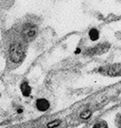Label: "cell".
<instances>
[{
    "label": "cell",
    "mask_w": 121,
    "mask_h": 128,
    "mask_svg": "<svg viewBox=\"0 0 121 128\" xmlns=\"http://www.w3.org/2000/svg\"><path fill=\"white\" fill-rule=\"evenodd\" d=\"M25 56V49L20 42H15L11 45L9 49V57L13 63H19Z\"/></svg>",
    "instance_id": "cell-1"
},
{
    "label": "cell",
    "mask_w": 121,
    "mask_h": 128,
    "mask_svg": "<svg viewBox=\"0 0 121 128\" xmlns=\"http://www.w3.org/2000/svg\"><path fill=\"white\" fill-rule=\"evenodd\" d=\"M37 26L32 25V24H26L23 28L22 31V36L25 40H32L37 36Z\"/></svg>",
    "instance_id": "cell-2"
},
{
    "label": "cell",
    "mask_w": 121,
    "mask_h": 128,
    "mask_svg": "<svg viewBox=\"0 0 121 128\" xmlns=\"http://www.w3.org/2000/svg\"><path fill=\"white\" fill-rule=\"evenodd\" d=\"M36 107H37V110L41 112H46L50 108V103L45 98H39L36 102Z\"/></svg>",
    "instance_id": "cell-3"
},
{
    "label": "cell",
    "mask_w": 121,
    "mask_h": 128,
    "mask_svg": "<svg viewBox=\"0 0 121 128\" xmlns=\"http://www.w3.org/2000/svg\"><path fill=\"white\" fill-rule=\"evenodd\" d=\"M107 74L110 76H121V64L111 65L107 70Z\"/></svg>",
    "instance_id": "cell-4"
},
{
    "label": "cell",
    "mask_w": 121,
    "mask_h": 128,
    "mask_svg": "<svg viewBox=\"0 0 121 128\" xmlns=\"http://www.w3.org/2000/svg\"><path fill=\"white\" fill-rule=\"evenodd\" d=\"M20 88H21V92H22V94H23V96H25V97L30 96L31 92H32V89H31V87L29 86V84L27 82H23V84H22L21 86H20Z\"/></svg>",
    "instance_id": "cell-5"
},
{
    "label": "cell",
    "mask_w": 121,
    "mask_h": 128,
    "mask_svg": "<svg viewBox=\"0 0 121 128\" xmlns=\"http://www.w3.org/2000/svg\"><path fill=\"white\" fill-rule=\"evenodd\" d=\"M89 36L90 40H93V42H95L99 39V32L95 28L90 29V31L89 32Z\"/></svg>",
    "instance_id": "cell-6"
},
{
    "label": "cell",
    "mask_w": 121,
    "mask_h": 128,
    "mask_svg": "<svg viewBox=\"0 0 121 128\" xmlns=\"http://www.w3.org/2000/svg\"><path fill=\"white\" fill-rule=\"evenodd\" d=\"M92 128H109V126L105 121L100 120V121H98L97 122H95Z\"/></svg>",
    "instance_id": "cell-7"
},
{
    "label": "cell",
    "mask_w": 121,
    "mask_h": 128,
    "mask_svg": "<svg viewBox=\"0 0 121 128\" xmlns=\"http://www.w3.org/2000/svg\"><path fill=\"white\" fill-rule=\"evenodd\" d=\"M114 124L118 128H121V112L116 114L114 118Z\"/></svg>",
    "instance_id": "cell-8"
},
{
    "label": "cell",
    "mask_w": 121,
    "mask_h": 128,
    "mask_svg": "<svg viewBox=\"0 0 121 128\" xmlns=\"http://www.w3.org/2000/svg\"><path fill=\"white\" fill-rule=\"evenodd\" d=\"M60 123V120H55V121H51L47 124V127L48 128H55L56 126H58Z\"/></svg>",
    "instance_id": "cell-9"
},
{
    "label": "cell",
    "mask_w": 121,
    "mask_h": 128,
    "mask_svg": "<svg viewBox=\"0 0 121 128\" xmlns=\"http://www.w3.org/2000/svg\"><path fill=\"white\" fill-rule=\"evenodd\" d=\"M91 116V112L90 110H86L84 112H82L81 114V118L84 119V120H86Z\"/></svg>",
    "instance_id": "cell-10"
}]
</instances>
